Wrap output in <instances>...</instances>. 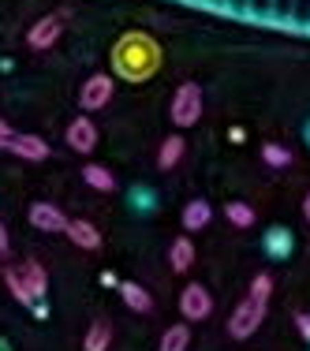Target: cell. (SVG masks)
Returning a JSON list of instances; mask_svg holds the SVG:
<instances>
[{
  "label": "cell",
  "instance_id": "cell-1",
  "mask_svg": "<svg viewBox=\"0 0 310 351\" xmlns=\"http://www.w3.org/2000/svg\"><path fill=\"white\" fill-rule=\"evenodd\" d=\"M108 64H112V79L142 86V82H150L165 68V49H161V41L154 34H146V30H128V34H120L112 41Z\"/></svg>",
  "mask_w": 310,
  "mask_h": 351
},
{
  "label": "cell",
  "instance_id": "cell-2",
  "mask_svg": "<svg viewBox=\"0 0 310 351\" xmlns=\"http://www.w3.org/2000/svg\"><path fill=\"white\" fill-rule=\"evenodd\" d=\"M202 108H206V97H202V86L198 82H180L169 101V120L176 123L180 131L187 128H198V120H202Z\"/></svg>",
  "mask_w": 310,
  "mask_h": 351
},
{
  "label": "cell",
  "instance_id": "cell-3",
  "mask_svg": "<svg viewBox=\"0 0 310 351\" xmlns=\"http://www.w3.org/2000/svg\"><path fill=\"white\" fill-rule=\"evenodd\" d=\"M265 322V303H258V299H243L236 311L228 314V337L232 340H250L258 332V325Z\"/></svg>",
  "mask_w": 310,
  "mask_h": 351
},
{
  "label": "cell",
  "instance_id": "cell-4",
  "mask_svg": "<svg viewBox=\"0 0 310 351\" xmlns=\"http://www.w3.org/2000/svg\"><path fill=\"white\" fill-rule=\"evenodd\" d=\"M112 94H116V79L112 75H90L86 82L79 86V105H82V116L86 112H97V108H105L108 101H112Z\"/></svg>",
  "mask_w": 310,
  "mask_h": 351
},
{
  "label": "cell",
  "instance_id": "cell-5",
  "mask_svg": "<svg viewBox=\"0 0 310 351\" xmlns=\"http://www.w3.org/2000/svg\"><path fill=\"white\" fill-rule=\"evenodd\" d=\"M64 19H68L64 12L41 15L34 27L27 30V49H34V53H45V49H53L56 41H60V34H64Z\"/></svg>",
  "mask_w": 310,
  "mask_h": 351
},
{
  "label": "cell",
  "instance_id": "cell-6",
  "mask_svg": "<svg viewBox=\"0 0 310 351\" xmlns=\"http://www.w3.org/2000/svg\"><path fill=\"white\" fill-rule=\"evenodd\" d=\"M262 254L270 258V262H288V258L296 254V232H291L288 224H270V228L262 232Z\"/></svg>",
  "mask_w": 310,
  "mask_h": 351
},
{
  "label": "cell",
  "instance_id": "cell-7",
  "mask_svg": "<svg viewBox=\"0 0 310 351\" xmlns=\"http://www.w3.org/2000/svg\"><path fill=\"white\" fill-rule=\"evenodd\" d=\"M180 314L187 317V322H202V317L213 314V295H209L206 284L191 280L187 288L180 291Z\"/></svg>",
  "mask_w": 310,
  "mask_h": 351
},
{
  "label": "cell",
  "instance_id": "cell-8",
  "mask_svg": "<svg viewBox=\"0 0 310 351\" xmlns=\"http://www.w3.org/2000/svg\"><path fill=\"white\" fill-rule=\"evenodd\" d=\"M97 123L90 120V116H75V120L68 123V131H64V142H68V149H75V154L90 157L97 149Z\"/></svg>",
  "mask_w": 310,
  "mask_h": 351
},
{
  "label": "cell",
  "instance_id": "cell-9",
  "mask_svg": "<svg viewBox=\"0 0 310 351\" xmlns=\"http://www.w3.org/2000/svg\"><path fill=\"white\" fill-rule=\"evenodd\" d=\"M27 221L34 224L38 232H64V228H68V221H71V217L64 213L60 206H53V202H30Z\"/></svg>",
  "mask_w": 310,
  "mask_h": 351
},
{
  "label": "cell",
  "instance_id": "cell-10",
  "mask_svg": "<svg viewBox=\"0 0 310 351\" xmlns=\"http://www.w3.org/2000/svg\"><path fill=\"white\" fill-rule=\"evenodd\" d=\"M8 154L23 157V161H30V165H41V161H49V142L41 135H23V131H15Z\"/></svg>",
  "mask_w": 310,
  "mask_h": 351
},
{
  "label": "cell",
  "instance_id": "cell-11",
  "mask_svg": "<svg viewBox=\"0 0 310 351\" xmlns=\"http://www.w3.org/2000/svg\"><path fill=\"white\" fill-rule=\"evenodd\" d=\"M123 202H128V210L135 217H154L157 206H161V198H157V191L150 187V183H131L128 195H123Z\"/></svg>",
  "mask_w": 310,
  "mask_h": 351
},
{
  "label": "cell",
  "instance_id": "cell-12",
  "mask_svg": "<svg viewBox=\"0 0 310 351\" xmlns=\"http://www.w3.org/2000/svg\"><path fill=\"white\" fill-rule=\"evenodd\" d=\"M19 273H23V280H27L30 299H34V303H45V295H49V273H45V265L34 262V258H27V262L19 265Z\"/></svg>",
  "mask_w": 310,
  "mask_h": 351
},
{
  "label": "cell",
  "instance_id": "cell-13",
  "mask_svg": "<svg viewBox=\"0 0 310 351\" xmlns=\"http://www.w3.org/2000/svg\"><path fill=\"white\" fill-rule=\"evenodd\" d=\"M209 221H213V206H209L206 198H191L180 213L183 232H202V228H209Z\"/></svg>",
  "mask_w": 310,
  "mask_h": 351
},
{
  "label": "cell",
  "instance_id": "cell-14",
  "mask_svg": "<svg viewBox=\"0 0 310 351\" xmlns=\"http://www.w3.org/2000/svg\"><path fill=\"white\" fill-rule=\"evenodd\" d=\"M64 232H68V239L79 250H102V232H97L90 221H82V217L68 221V228H64Z\"/></svg>",
  "mask_w": 310,
  "mask_h": 351
},
{
  "label": "cell",
  "instance_id": "cell-15",
  "mask_svg": "<svg viewBox=\"0 0 310 351\" xmlns=\"http://www.w3.org/2000/svg\"><path fill=\"white\" fill-rule=\"evenodd\" d=\"M120 299L128 303V311H135V314L154 311V295H150L142 284H135V280H120Z\"/></svg>",
  "mask_w": 310,
  "mask_h": 351
},
{
  "label": "cell",
  "instance_id": "cell-16",
  "mask_svg": "<svg viewBox=\"0 0 310 351\" xmlns=\"http://www.w3.org/2000/svg\"><path fill=\"white\" fill-rule=\"evenodd\" d=\"M169 265L176 273H187L195 265V239L191 236H176L169 243Z\"/></svg>",
  "mask_w": 310,
  "mask_h": 351
},
{
  "label": "cell",
  "instance_id": "cell-17",
  "mask_svg": "<svg viewBox=\"0 0 310 351\" xmlns=\"http://www.w3.org/2000/svg\"><path fill=\"white\" fill-rule=\"evenodd\" d=\"M183 154H187V142H183L180 131H176V135H169L161 142V149H157V169H161V172L176 169V165L183 161Z\"/></svg>",
  "mask_w": 310,
  "mask_h": 351
},
{
  "label": "cell",
  "instance_id": "cell-18",
  "mask_svg": "<svg viewBox=\"0 0 310 351\" xmlns=\"http://www.w3.org/2000/svg\"><path fill=\"white\" fill-rule=\"evenodd\" d=\"M82 180L90 183V187L97 191V195H108V191H116V176L105 169V165H94V161H86L82 165Z\"/></svg>",
  "mask_w": 310,
  "mask_h": 351
},
{
  "label": "cell",
  "instance_id": "cell-19",
  "mask_svg": "<svg viewBox=\"0 0 310 351\" xmlns=\"http://www.w3.org/2000/svg\"><path fill=\"white\" fill-rule=\"evenodd\" d=\"M112 344V329H108V322H94L86 332V340H82V351H108Z\"/></svg>",
  "mask_w": 310,
  "mask_h": 351
},
{
  "label": "cell",
  "instance_id": "cell-20",
  "mask_svg": "<svg viewBox=\"0 0 310 351\" xmlns=\"http://www.w3.org/2000/svg\"><path fill=\"white\" fill-rule=\"evenodd\" d=\"M4 284H8V291H12L23 306H34V299H30V291H27V280H23L19 265H8V269H4Z\"/></svg>",
  "mask_w": 310,
  "mask_h": 351
},
{
  "label": "cell",
  "instance_id": "cell-21",
  "mask_svg": "<svg viewBox=\"0 0 310 351\" xmlns=\"http://www.w3.org/2000/svg\"><path fill=\"white\" fill-rule=\"evenodd\" d=\"M262 165H265V169H288V165H291V149L281 146V142H265V146H262Z\"/></svg>",
  "mask_w": 310,
  "mask_h": 351
},
{
  "label": "cell",
  "instance_id": "cell-22",
  "mask_svg": "<svg viewBox=\"0 0 310 351\" xmlns=\"http://www.w3.org/2000/svg\"><path fill=\"white\" fill-rule=\"evenodd\" d=\"M191 348V329L187 325H169L161 337V351H187Z\"/></svg>",
  "mask_w": 310,
  "mask_h": 351
},
{
  "label": "cell",
  "instance_id": "cell-23",
  "mask_svg": "<svg viewBox=\"0 0 310 351\" xmlns=\"http://www.w3.org/2000/svg\"><path fill=\"white\" fill-rule=\"evenodd\" d=\"M224 217H228L232 228H250V224L258 221V213L250 210L247 202H228V206H224Z\"/></svg>",
  "mask_w": 310,
  "mask_h": 351
},
{
  "label": "cell",
  "instance_id": "cell-24",
  "mask_svg": "<svg viewBox=\"0 0 310 351\" xmlns=\"http://www.w3.org/2000/svg\"><path fill=\"white\" fill-rule=\"evenodd\" d=\"M270 295H273V277H270V273H258V277L250 280V299L270 303Z\"/></svg>",
  "mask_w": 310,
  "mask_h": 351
},
{
  "label": "cell",
  "instance_id": "cell-25",
  "mask_svg": "<svg viewBox=\"0 0 310 351\" xmlns=\"http://www.w3.org/2000/svg\"><path fill=\"white\" fill-rule=\"evenodd\" d=\"M296 329H299V337L310 344V314L307 311H296Z\"/></svg>",
  "mask_w": 310,
  "mask_h": 351
},
{
  "label": "cell",
  "instance_id": "cell-26",
  "mask_svg": "<svg viewBox=\"0 0 310 351\" xmlns=\"http://www.w3.org/2000/svg\"><path fill=\"white\" fill-rule=\"evenodd\" d=\"M12 138H15V128L0 120V149H4V154H8V146H12Z\"/></svg>",
  "mask_w": 310,
  "mask_h": 351
},
{
  "label": "cell",
  "instance_id": "cell-27",
  "mask_svg": "<svg viewBox=\"0 0 310 351\" xmlns=\"http://www.w3.org/2000/svg\"><path fill=\"white\" fill-rule=\"evenodd\" d=\"M12 254V239H8V228H4V221H0V262Z\"/></svg>",
  "mask_w": 310,
  "mask_h": 351
},
{
  "label": "cell",
  "instance_id": "cell-28",
  "mask_svg": "<svg viewBox=\"0 0 310 351\" xmlns=\"http://www.w3.org/2000/svg\"><path fill=\"white\" fill-rule=\"evenodd\" d=\"M299 138H303V146L310 149V116L303 120V128H299Z\"/></svg>",
  "mask_w": 310,
  "mask_h": 351
},
{
  "label": "cell",
  "instance_id": "cell-29",
  "mask_svg": "<svg viewBox=\"0 0 310 351\" xmlns=\"http://www.w3.org/2000/svg\"><path fill=\"white\" fill-rule=\"evenodd\" d=\"M102 284H105V288H120V280H116V277H112V273H108V269L102 273Z\"/></svg>",
  "mask_w": 310,
  "mask_h": 351
},
{
  "label": "cell",
  "instance_id": "cell-30",
  "mask_svg": "<svg viewBox=\"0 0 310 351\" xmlns=\"http://www.w3.org/2000/svg\"><path fill=\"white\" fill-rule=\"evenodd\" d=\"M303 221L310 224V191H307V195H303Z\"/></svg>",
  "mask_w": 310,
  "mask_h": 351
},
{
  "label": "cell",
  "instance_id": "cell-31",
  "mask_svg": "<svg viewBox=\"0 0 310 351\" xmlns=\"http://www.w3.org/2000/svg\"><path fill=\"white\" fill-rule=\"evenodd\" d=\"M0 351H12V344H8V340H4V337H0Z\"/></svg>",
  "mask_w": 310,
  "mask_h": 351
}]
</instances>
